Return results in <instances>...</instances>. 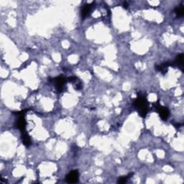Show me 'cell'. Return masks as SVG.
I'll list each match as a JSON object with an SVG mask.
<instances>
[{
    "label": "cell",
    "mask_w": 184,
    "mask_h": 184,
    "mask_svg": "<svg viewBox=\"0 0 184 184\" xmlns=\"http://www.w3.org/2000/svg\"><path fill=\"white\" fill-rule=\"evenodd\" d=\"M123 7L124 8H125V9H127L128 8V3L127 2H124L123 3Z\"/></svg>",
    "instance_id": "7c38bea8"
},
{
    "label": "cell",
    "mask_w": 184,
    "mask_h": 184,
    "mask_svg": "<svg viewBox=\"0 0 184 184\" xmlns=\"http://www.w3.org/2000/svg\"><path fill=\"white\" fill-rule=\"evenodd\" d=\"M22 133V143L26 147H28L31 145V139L29 138V136L27 135L26 132H23Z\"/></svg>",
    "instance_id": "9c48e42d"
},
{
    "label": "cell",
    "mask_w": 184,
    "mask_h": 184,
    "mask_svg": "<svg viewBox=\"0 0 184 184\" xmlns=\"http://www.w3.org/2000/svg\"><path fill=\"white\" fill-rule=\"evenodd\" d=\"M93 7H94V2H93L92 3L86 4V5H84V7L82 8L81 10V16L83 19L86 18V17L88 16V14H90Z\"/></svg>",
    "instance_id": "8992f818"
},
{
    "label": "cell",
    "mask_w": 184,
    "mask_h": 184,
    "mask_svg": "<svg viewBox=\"0 0 184 184\" xmlns=\"http://www.w3.org/2000/svg\"><path fill=\"white\" fill-rule=\"evenodd\" d=\"M52 82H53L55 86H56V87L57 88V90H58V92H62L63 90V86H65V82H66V80H65V78L62 76H59L58 78L53 79Z\"/></svg>",
    "instance_id": "5b68a950"
},
{
    "label": "cell",
    "mask_w": 184,
    "mask_h": 184,
    "mask_svg": "<svg viewBox=\"0 0 184 184\" xmlns=\"http://www.w3.org/2000/svg\"><path fill=\"white\" fill-rule=\"evenodd\" d=\"M155 107L156 109H157L158 112L159 113V115L161 119L163 120L168 119L169 117V115H170V112H169V109L168 108L162 107V106L160 104L158 101L155 104Z\"/></svg>",
    "instance_id": "7a4b0ae2"
},
{
    "label": "cell",
    "mask_w": 184,
    "mask_h": 184,
    "mask_svg": "<svg viewBox=\"0 0 184 184\" xmlns=\"http://www.w3.org/2000/svg\"><path fill=\"white\" fill-rule=\"evenodd\" d=\"M170 65V63L169 62L163 63H162L161 65H157V66H156V70H157V71H160L161 73H162L163 74H165V73H166V72L168 71V68Z\"/></svg>",
    "instance_id": "ba28073f"
},
{
    "label": "cell",
    "mask_w": 184,
    "mask_h": 184,
    "mask_svg": "<svg viewBox=\"0 0 184 184\" xmlns=\"http://www.w3.org/2000/svg\"><path fill=\"white\" fill-rule=\"evenodd\" d=\"M133 175V173H131L130 174H129L128 175H127V176H122L119 178V179H118V183H126L127 181L131 178Z\"/></svg>",
    "instance_id": "8fae6325"
},
{
    "label": "cell",
    "mask_w": 184,
    "mask_h": 184,
    "mask_svg": "<svg viewBox=\"0 0 184 184\" xmlns=\"http://www.w3.org/2000/svg\"><path fill=\"white\" fill-rule=\"evenodd\" d=\"M134 106L139 111L141 117H145L148 112V102L145 94H139L137 98L134 101Z\"/></svg>",
    "instance_id": "6da1fadb"
},
{
    "label": "cell",
    "mask_w": 184,
    "mask_h": 184,
    "mask_svg": "<svg viewBox=\"0 0 184 184\" xmlns=\"http://www.w3.org/2000/svg\"><path fill=\"white\" fill-rule=\"evenodd\" d=\"M26 111H22L20 112H17L18 115H19L20 116V117H19V119L17 120L16 122V127L17 128L19 129L21 132H25V128H26V124L27 122L25 121V119L24 117V113Z\"/></svg>",
    "instance_id": "3957f363"
},
{
    "label": "cell",
    "mask_w": 184,
    "mask_h": 184,
    "mask_svg": "<svg viewBox=\"0 0 184 184\" xmlns=\"http://www.w3.org/2000/svg\"><path fill=\"white\" fill-rule=\"evenodd\" d=\"M175 13L176 14L177 17H181L183 16L184 14V6L183 4H181L179 7L175 8Z\"/></svg>",
    "instance_id": "30bf717a"
},
{
    "label": "cell",
    "mask_w": 184,
    "mask_h": 184,
    "mask_svg": "<svg viewBox=\"0 0 184 184\" xmlns=\"http://www.w3.org/2000/svg\"><path fill=\"white\" fill-rule=\"evenodd\" d=\"M173 66H179L181 67V69H183V54L181 53L178 56H177L176 59L174 62L173 63V64H171Z\"/></svg>",
    "instance_id": "52a82bcc"
},
{
    "label": "cell",
    "mask_w": 184,
    "mask_h": 184,
    "mask_svg": "<svg viewBox=\"0 0 184 184\" xmlns=\"http://www.w3.org/2000/svg\"><path fill=\"white\" fill-rule=\"evenodd\" d=\"M79 171L76 170H71V172L66 175V177H65V181H66L67 183H75L79 181Z\"/></svg>",
    "instance_id": "277c9868"
}]
</instances>
